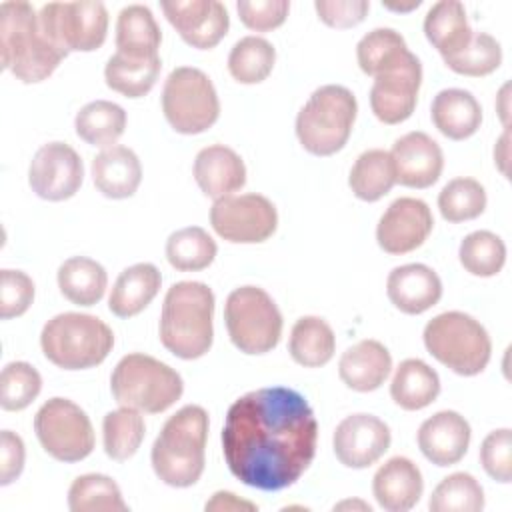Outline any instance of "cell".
Segmentation results:
<instances>
[{
    "mask_svg": "<svg viewBox=\"0 0 512 512\" xmlns=\"http://www.w3.org/2000/svg\"><path fill=\"white\" fill-rule=\"evenodd\" d=\"M470 436V424L462 414L442 410L420 424L416 440L424 458L442 468L458 464L464 458L470 446Z\"/></svg>",
    "mask_w": 512,
    "mask_h": 512,
    "instance_id": "20",
    "label": "cell"
},
{
    "mask_svg": "<svg viewBox=\"0 0 512 512\" xmlns=\"http://www.w3.org/2000/svg\"><path fill=\"white\" fill-rule=\"evenodd\" d=\"M68 508L72 512H126L118 484L106 474H82L68 490Z\"/></svg>",
    "mask_w": 512,
    "mask_h": 512,
    "instance_id": "38",
    "label": "cell"
},
{
    "mask_svg": "<svg viewBox=\"0 0 512 512\" xmlns=\"http://www.w3.org/2000/svg\"><path fill=\"white\" fill-rule=\"evenodd\" d=\"M318 18L330 28H352L360 24L368 10V0H318L314 2Z\"/></svg>",
    "mask_w": 512,
    "mask_h": 512,
    "instance_id": "49",
    "label": "cell"
},
{
    "mask_svg": "<svg viewBox=\"0 0 512 512\" xmlns=\"http://www.w3.org/2000/svg\"><path fill=\"white\" fill-rule=\"evenodd\" d=\"M426 350L446 368L460 376L480 374L492 356L486 328L470 314L450 310L434 316L424 326Z\"/></svg>",
    "mask_w": 512,
    "mask_h": 512,
    "instance_id": "8",
    "label": "cell"
},
{
    "mask_svg": "<svg viewBox=\"0 0 512 512\" xmlns=\"http://www.w3.org/2000/svg\"><path fill=\"white\" fill-rule=\"evenodd\" d=\"M46 38L68 52L98 50L108 34V10L102 2H48L38 10Z\"/></svg>",
    "mask_w": 512,
    "mask_h": 512,
    "instance_id": "12",
    "label": "cell"
},
{
    "mask_svg": "<svg viewBox=\"0 0 512 512\" xmlns=\"http://www.w3.org/2000/svg\"><path fill=\"white\" fill-rule=\"evenodd\" d=\"M494 162H496V166L500 168L502 174H508V168H506V162H508V128L504 130L502 138L498 140V144L494 148Z\"/></svg>",
    "mask_w": 512,
    "mask_h": 512,
    "instance_id": "52",
    "label": "cell"
},
{
    "mask_svg": "<svg viewBox=\"0 0 512 512\" xmlns=\"http://www.w3.org/2000/svg\"><path fill=\"white\" fill-rule=\"evenodd\" d=\"M388 300L404 314H422L442 298V280L426 264L396 266L386 280Z\"/></svg>",
    "mask_w": 512,
    "mask_h": 512,
    "instance_id": "21",
    "label": "cell"
},
{
    "mask_svg": "<svg viewBox=\"0 0 512 512\" xmlns=\"http://www.w3.org/2000/svg\"><path fill=\"white\" fill-rule=\"evenodd\" d=\"M420 4H422L420 0H412V2H408V4H392V2H382V6H384V8H388V10H394V12H410V10L418 8Z\"/></svg>",
    "mask_w": 512,
    "mask_h": 512,
    "instance_id": "54",
    "label": "cell"
},
{
    "mask_svg": "<svg viewBox=\"0 0 512 512\" xmlns=\"http://www.w3.org/2000/svg\"><path fill=\"white\" fill-rule=\"evenodd\" d=\"M480 464L484 472L502 484L512 480V432L510 428L492 430L480 446Z\"/></svg>",
    "mask_w": 512,
    "mask_h": 512,
    "instance_id": "46",
    "label": "cell"
},
{
    "mask_svg": "<svg viewBox=\"0 0 512 512\" xmlns=\"http://www.w3.org/2000/svg\"><path fill=\"white\" fill-rule=\"evenodd\" d=\"M486 190L474 178H454L438 194V210L448 222H466L478 218L486 208Z\"/></svg>",
    "mask_w": 512,
    "mask_h": 512,
    "instance_id": "43",
    "label": "cell"
},
{
    "mask_svg": "<svg viewBox=\"0 0 512 512\" xmlns=\"http://www.w3.org/2000/svg\"><path fill=\"white\" fill-rule=\"evenodd\" d=\"M344 508H360V510H366L370 512V504H364V502H352V500H346V502H340L334 506V510H344Z\"/></svg>",
    "mask_w": 512,
    "mask_h": 512,
    "instance_id": "55",
    "label": "cell"
},
{
    "mask_svg": "<svg viewBox=\"0 0 512 512\" xmlns=\"http://www.w3.org/2000/svg\"><path fill=\"white\" fill-rule=\"evenodd\" d=\"M318 420L308 400L286 386L252 390L226 412L222 452L242 484L278 492L300 480L316 456Z\"/></svg>",
    "mask_w": 512,
    "mask_h": 512,
    "instance_id": "1",
    "label": "cell"
},
{
    "mask_svg": "<svg viewBox=\"0 0 512 512\" xmlns=\"http://www.w3.org/2000/svg\"><path fill=\"white\" fill-rule=\"evenodd\" d=\"M160 8L192 48L210 50L228 34L230 16L218 0H164Z\"/></svg>",
    "mask_w": 512,
    "mask_h": 512,
    "instance_id": "16",
    "label": "cell"
},
{
    "mask_svg": "<svg viewBox=\"0 0 512 512\" xmlns=\"http://www.w3.org/2000/svg\"><path fill=\"white\" fill-rule=\"evenodd\" d=\"M206 512L208 510H218V512H236V510H250L254 512L256 510V504L248 502V500H240L236 494L232 492H226V490H220L216 492L208 502H206Z\"/></svg>",
    "mask_w": 512,
    "mask_h": 512,
    "instance_id": "51",
    "label": "cell"
},
{
    "mask_svg": "<svg viewBox=\"0 0 512 512\" xmlns=\"http://www.w3.org/2000/svg\"><path fill=\"white\" fill-rule=\"evenodd\" d=\"M160 284V270L150 262H138L124 268L108 298L110 312L118 318H132L140 314L156 298Z\"/></svg>",
    "mask_w": 512,
    "mask_h": 512,
    "instance_id": "27",
    "label": "cell"
},
{
    "mask_svg": "<svg viewBox=\"0 0 512 512\" xmlns=\"http://www.w3.org/2000/svg\"><path fill=\"white\" fill-rule=\"evenodd\" d=\"M224 322L232 344L252 356L274 350L284 326L276 302L258 286H240L228 294Z\"/></svg>",
    "mask_w": 512,
    "mask_h": 512,
    "instance_id": "9",
    "label": "cell"
},
{
    "mask_svg": "<svg viewBox=\"0 0 512 512\" xmlns=\"http://www.w3.org/2000/svg\"><path fill=\"white\" fill-rule=\"evenodd\" d=\"M336 350V336L330 324L320 316H302L290 330L288 352L304 368L328 364Z\"/></svg>",
    "mask_w": 512,
    "mask_h": 512,
    "instance_id": "32",
    "label": "cell"
},
{
    "mask_svg": "<svg viewBox=\"0 0 512 512\" xmlns=\"http://www.w3.org/2000/svg\"><path fill=\"white\" fill-rule=\"evenodd\" d=\"M162 112L180 134L206 132L220 116V100L212 80L200 68H174L164 80Z\"/></svg>",
    "mask_w": 512,
    "mask_h": 512,
    "instance_id": "10",
    "label": "cell"
},
{
    "mask_svg": "<svg viewBox=\"0 0 512 512\" xmlns=\"http://www.w3.org/2000/svg\"><path fill=\"white\" fill-rule=\"evenodd\" d=\"M0 54L2 68L24 84L46 80L68 56L46 38L38 12L24 0L0 4Z\"/></svg>",
    "mask_w": 512,
    "mask_h": 512,
    "instance_id": "2",
    "label": "cell"
},
{
    "mask_svg": "<svg viewBox=\"0 0 512 512\" xmlns=\"http://www.w3.org/2000/svg\"><path fill=\"white\" fill-rule=\"evenodd\" d=\"M162 32L144 4H130L116 20V52L130 58H158Z\"/></svg>",
    "mask_w": 512,
    "mask_h": 512,
    "instance_id": "29",
    "label": "cell"
},
{
    "mask_svg": "<svg viewBox=\"0 0 512 512\" xmlns=\"http://www.w3.org/2000/svg\"><path fill=\"white\" fill-rule=\"evenodd\" d=\"M212 230L232 244H260L278 226L276 206L262 194H230L210 208Z\"/></svg>",
    "mask_w": 512,
    "mask_h": 512,
    "instance_id": "13",
    "label": "cell"
},
{
    "mask_svg": "<svg viewBox=\"0 0 512 512\" xmlns=\"http://www.w3.org/2000/svg\"><path fill=\"white\" fill-rule=\"evenodd\" d=\"M396 184V172L390 152L372 148L362 152L352 164L348 186L352 194L364 202H376Z\"/></svg>",
    "mask_w": 512,
    "mask_h": 512,
    "instance_id": "33",
    "label": "cell"
},
{
    "mask_svg": "<svg viewBox=\"0 0 512 512\" xmlns=\"http://www.w3.org/2000/svg\"><path fill=\"white\" fill-rule=\"evenodd\" d=\"M430 116L440 134L450 140H466L476 134L482 124V106L472 92L446 88L434 96Z\"/></svg>",
    "mask_w": 512,
    "mask_h": 512,
    "instance_id": "26",
    "label": "cell"
},
{
    "mask_svg": "<svg viewBox=\"0 0 512 512\" xmlns=\"http://www.w3.org/2000/svg\"><path fill=\"white\" fill-rule=\"evenodd\" d=\"M422 84V64L416 54L408 52L394 66L374 76L370 88V108L384 124L408 120L416 108Z\"/></svg>",
    "mask_w": 512,
    "mask_h": 512,
    "instance_id": "14",
    "label": "cell"
},
{
    "mask_svg": "<svg viewBox=\"0 0 512 512\" xmlns=\"http://www.w3.org/2000/svg\"><path fill=\"white\" fill-rule=\"evenodd\" d=\"M218 246L200 226L176 230L166 240V260L180 272H198L208 268L216 258Z\"/></svg>",
    "mask_w": 512,
    "mask_h": 512,
    "instance_id": "37",
    "label": "cell"
},
{
    "mask_svg": "<svg viewBox=\"0 0 512 512\" xmlns=\"http://www.w3.org/2000/svg\"><path fill=\"white\" fill-rule=\"evenodd\" d=\"M432 512H478L484 508V490L468 472H454L440 480L428 500Z\"/></svg>",
    "mask_w": 512,
    "mask_h": 512,
    "instance_id": "42",
    "label": "cell"
},
{
    "mask_svg": "<svg viewBox=\"0 0 512 512\" xmlns=\"http://www.w3.org/2000/svg\"><path fill=\"white\" fill-rule=\"evenodd\" d=\"M500 104H498V112H500V118L504 122V126L508 128V84L500 90V96H498Z\"/></svg>",
    "mask_w": 512,
    "mask_h": 512,
    "instance_id": "53",
    "label": "cell"
},
{
    "mask_svg": "<svg viewBox=\"0 0 512 512\" xmlns=\"http://www.w3.org/2000/svg\"><path fill=\"white\" fill-rule=\"evenodd\" d=\"M240 22L254 32H270L284 24L290 2L288 0H240L236 2Z\"/></svg>",
    "mask_w": 512,
    "mask_h": 512,
    "instance_id": "48",
    "label": "cell"
},
{
    "mask_svg": "<svg viewBox=\"0 0 512 512\" xmlns=\"http://www.w3.org/2000/svg\"><path fill=\"white\" fill-rule=\"evenodd\" d=\"M146 434L142 412L120 406L118 410H112L102 420V440H104V452L108 458L116 462H124L132 458Z\"/></svg>",
    "mask_w": 512,
    "mask_h": 512,
    "instance_id": "36",
    "label": "cell"
},
{
    "mask_svg": "<svg viewBox=\"0 0 512 512\" xmlns=\"http://www.w3.org/2000/svg\"><path fill=\"white\" fill-rule=\"evenodd\" d=\"M434 228L428 204L420 198H396L376 226L378 246L386 254H408L420 248Z\"/></svg>",
    "mask_w": 512,
    "mask_h": 512,
    "instance_id": "17",
    "label": "cell"
},
{
    "mask_svg": "<svg viewBox=\"0 0 512 512\" xmlns=\"http://www.w3.org/2000/svg\"><path fill=\"white\" fill-rule=\"evenodd\" d=\"M392 434L384 420L374 414L346 416L334 430V454L346 468H368L390 448Z\"/></svg>",
    "mask_w": 512,
    "mask_h": 512,
    "instance_id": "18",
    "label": "cell"
},
{
    "mask_svg": "<svg viewBox=\"0 0 512 512\" xmlns=\"http://www.w3.org/2000/svg\"><path fill=\"white\" fill-rule=\"evenodd\" d=\"M406 40L392 28H374L356 46V60L364 74L376 76L408 54Z\"/></svg>",
    "mask_w": 512,
    "mask_h": 512,
    "instance_id": "41",
    "label": "cell"
},
{
    "mask_svg": "<svg viewBox=\"0 0 512 512\" xmlns=\"http://www.w3.org/2000/svg\"><path fill=\"white\" fill-rule=\"evenodd\" d=\"M424 492L420 468L406 456L386 460L372 478V494L388 512H408Z\"/></svg>",
    "mask_w": 512,
    "mask_h": 512,
    "instance_id": "22",
    "label": "cell"
},
{
    "mask_svg": "<svg viewBox=\"0 0 512 512\" xmlns=\"http://www.w3.org/2000/svg\"><path fill=\"white\" fill-rule=\"evenodd\" d=\"M192 174L202 194L214 200L230 196L246 184L244 160L224 144L202 148L194 158Z\"/></svg>",
    "mask_w": 512,
    "mask_h": 512,
    "instance_id": "23",
    "label": "cell"
},
{
    "mask_svg": "<svg viewBox=\"0 0 512 512\" xmlns=\"http://www.w3.org/2000/svg\"><path fill=\"white\" fill-rule=\"evenodd\" d=\"M76 134L90 146L108 148L126 130V112L110 100H94L82 106L74 118Z\"/></svg>",
    "mask_w": 512,
    "mask_h": 512,
    "instance_id": "34",
    "label": "cell"
},
{
    "mask_svg": "<svg viewBox=\"0 0 512 512\" xmlns=\"http://www.w3.org/2000/svg\"><path fill=\"white\" fill-rule=\"evenodd\" d=\"M162 62L158 58H130L114 54L108 58L104 68L106 86L126 98H140L148 94L160 74Z\"/></svg>",
    "mask_w": 512,
    "mask_h": 512,
    "instance_id": "35",
    "label": "cell"
},
{
    "mask_svg": "<svg viewBox=\"0 0 512 512\" xmlns=\"http://www.w3.org/2000/svg\"><path fill=\"white\" fill-rule=\"evenodd\" d=\"M26 450L24 442L12 430L0 432V484H12L24 470Z\"/></svg>",
    "mask_w": 512,
    "mask_h": 512,
    "instance_id": "50",
    "label": "cell"
},
{
    "mask_svg": "<svg viewBox=\"0 0 512 512\" xmlns=\"http://www.w3.org/2000/svg\"><path fill=\"white\" fill-rule=\"evenodd\" d=\"M94 186L112 200H124L134 196L142 182V166L134 150L128 146L102 148L92 160Z\"/></svg>",
    "mask_w": 512,
    "mask_h": 512,
    "instance_id": "24",
    "label": "cell"
},
{
    "mask_svg": "<svg viewBox=\"0 0 512 512\" xmlns=\"http://www.w3.org/2000/svg\"><path fill=\"white\" fill-rule=\"evenodd\" d=\"M358 112L356 96L340 84H326L312 92L296 116V136L314 156H332L350 138Z\"/></svg>",
    "mask_w": 512,
    "mask_h": 512,
    "instance_id": "6",
    "label": "cell"
},
{
    "mask_svg": "<svg viewBox=\"0 0 512 512\" xmlns=\"http://www.w3.org/2000/svg\"><path fill=\"white\" fill-rule=\"evenodd\" d=\"M44 356L62 370H86L102 364L114 346V332L92 314L62 312L40 332Z\"/></svg>",
    "mask_w": 512,
    "mask_h": 512,
    "instance_id": "5",
    "label": "cell"
},
{
    "mask_svg": "<svg viewBox=\"0 0 512 512\" xmlns=\"http://www.w3.org/2000/svg\"><path fill=\"white\" fill-rule=\"evenodd\" d=\"M56 278L62 296L76 306H94L102 300L108 286L104 266L86 256H72L64 260Z\"/></svg>",
    "mask_w": 512,
    "mask_h": 512,
    "instance_id": "31",
    "label": "cell"
},
{
    "mask_svg": "<svg viewBox=\"0 0 512 512\" xmlns=\"http://www.w3.org/2000/svg\"><path fill=\"white\" fill-rule=\"evenodd\" d=\"M34 300V282L22 270L4 268L0 272V318L22 316Z\"/></svg>",
    "mask_w": 512,
    "mask_h": 512,
    "instance_id": "47",
    "label": "cell"
},
{
    "mask_svg": "<svg viewBox=\"0 0 512 512\" xmlns=\"http://www.w3.org/2000/svg\"><path fill=\"white\" fill-rule=\"evenodd\" d=\"M110 390L120 406L146 414L168 410L184 392L182 376L154 356L132 352L120 358L110 376Z\"/></svg>",
    "mask_w": 512,
    "mask_h": 512,
    "instance_id": "7",
    "label": "cell"
},
{
    "mask_svg": "<svg viewBox=\"0 0 512 512\" xmlns=\"http://www.w3.org/2000/svg\"><path fill=\"white\" fill-rule=\"evenodd\" d=\"M84 180V166L78 152L66 142L40 146L28 168V184L36 196L62 202L72 198Z\"/></svg>",
    "mask_w": 512,
    "mask_h": 512,
    "instance_id": "15",
    "label": "cell"
},
{
    "mask_svg": "<svg viewBox=\"0 0 512 512\" xmlns=\"http://www.w3.org/2000/svg\"><path fill=\"white\" fill-rule=\"evenodd\" d=\"M276 62L274 46L260 36L240 38L228 54V72L240 84L264 82Z\"/></svg>",
    "mask_w": 512,
    "mask_h": 512,
    "instance_id": "39",
    "label": "cell"
},
{
    "mask_svg": "<svg viewBox=\"0 0 512 512\" xmlns=\"http://www.w3.org/2000/svg\"><path fill=\"white\" fill-rule=\"evenodd\" d=\"M208 412L198 404H186L172 414L150 452L154 474L168 486L188 488L196 484L206 464Z\"/></svg>",
    "mask_w": 512,
    "mask_h": 512,
    "instance_id": "3",
    "label": "cell"
},
{
    "mask_svg": "<svg viewBox=\"0 0 512 512\" xmlns=\"http://www.w3.org/2000/svg\"><path fill=\"white\" fill-rule=\"evenodd\" d=\"M424 34L440 56L448 58L468 46L474 30L468 24L462 2L440 0L424 18Z\"/></svg>",
    "mask_w": 512,
    "mask_h": 512,
    "instance_id": "28",
    "label": "cell"
},
{
    "mask_svg": "<svg viewBox=\"0 0 512 512\" xmlns=\"http://www.w3.org/2000/svg\"><path fill=\"white\" fill-rule=\"evenodd\" d=\"M42 390L40 372L28 362H10L0 374V406L8 412L28 408Z\"/></svg>",
    "mask_w": 512,
    "mask_h": 512,
    "instance_id": "44",
    "label": "cell"
},
{
    "mask_svg": "<svg viewBox=\"0 0 512 512\" xmlns=\"http://www.w3.org/2000/svg\"><path fill=\"white\" fill-rule=\"evenodd\" d=\"M460 264L466 272L480 278L496 276L506 264V244L490 230H476L464 236L458 248Z\"/></svg>",
    "mask_w": 512,
    "mask_h": 512,
    "instance_id": "40",
    "label": "cell"
},
{
    "mask_svg": "<svg viewBox=\"0 0 512 512\" xmlns=\"http://www.w3.org/2000/svg\"><path fill=\"white\" fill-rule=\"evenodd\" d=\"M442 60L452 72L478 78L492 74L502 64V48L494 36L486 32H474L464 50Z\"/></svg>",
    "mask_w": 512,
    "mask_h": 512,
    "instance_id": "45",
    "label": "cell"
},
{
    "mask_svg": "<svg viewBox=\"0 0 512 512\" xmlns=\"http://www.w3.org/2000/svg\"><path fill=\"white\" fill-rule=\"evenodd\" d=\"M34 432L54 460L80 462L94 450V428L88 414L68 398H50L34 416Z\"/></svg>",
    "mask_w": 512,
    "mask_h": 512,
    "instance_id": "11",
    "label": "cell"
},
{
    "mask_svg": "<svg viewBox=\"0 0 512 512\" xmlns=\"http://www.w3.org/2000/svg\"><path fill=\"white\" fill-rule=\"evenodd\" d=\"M396 182L408 188H428L438 182L444 168V154L426 132H408L390 150Z\"/></svg>",
    "mask_w": 512,
    "mask_h": 512,
    "instance_id": "19",
    "label": "cell"
},
{
    "mask_svg": "<svg viewBox=\"0 0 512 512\" xmlns=\"http://www.w3.org/2000/svg\"><path fill=\"white\" fill-rule=\"evenodd\" d=\"M214 292L204 282L184 280L168 288L160 312V342L182 360L202 358L214 338Z\"/></svg>",
    "mask_w": 512,
    "mask_h": 512,
    "instance_id": "4",
    "label": "cell"
},
{
    "mask_svg": "<svg viewBox=\"0 0 512 512\" xmlns=\"http://www.w3.org/2000/svg\"><path fill=\"white\" fill-rule=\"evenodd\" d=\"M392 370V356L378 340H360L346 348L338 360L340 380L356 392H372L384 384Z\"/></svg>",
    "mask_w": 512,
    "mask_h": 512,
    "instance_id": "25",
    "label": "cell"
},
{
    "mask_svg": "<svg viewBox=\"0 0 512 512\" xmlns=\"http://www.w3.org/2000/svg\"><path fill=\"white\" fill-rule=\"evenodd\" d=\"M440 394V378L420 358H406L396 368L390 382V396L402 410H422Z\"/></svg>",
    "mask_w": 512,
    "mask_h": 512,
    "instance_id": "30",
    "label": "cell"
}]
</instances>
